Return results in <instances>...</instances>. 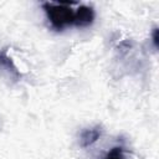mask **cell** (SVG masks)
Returning <instances> with one entry per match:
<instances>
[{
    "instance_id": "obj_1",
    "label": "cell",
    "mask_w": 159,
    "mask_h": 159,
    "mask_svg": "<svg viewBox=\"0 0 159 159\" xmlns=\"http://www.w3.org/2000/svg\"><path fill=\"white\" fill-rule=\"evenodd\" d=\"M76 2H45L43 10L51 26L56 30H63L70 25L77 26V9H72Z\"/></svg>"
},
{
    "instance_id": "obj_3",
    "label": "cell",
    "mask_w": 159,
    "mask_h": 159,
    "mask_svg": "<svg viewBox=\"0 0 159 159\" xmlns=\"http://www.w3.org/2000/svg\"><path fill=\"white\" fill-rule=\"evenodd\" d=\"M104 159H125L124 155H123V150L120 147H116V148H112Z\"/></svg>"
},
{
    "instance_id": "obj_2",
    "label": "cell",
    "mask_w": 159,
    "mask_h": 159,
    "mask_svg": "<svg viewBox=\"0 0 159 159\" xmlns=\"http://www.w3.org/2000/svg\"><path fill=\"white\" fill-rule=\"evenodd\" d=\"M99 137H101V129L98 127L86 129L81 135V145L82 147H88V145L93 144L94 142H97V139Z\"/></svg>"
}]
</instances>
